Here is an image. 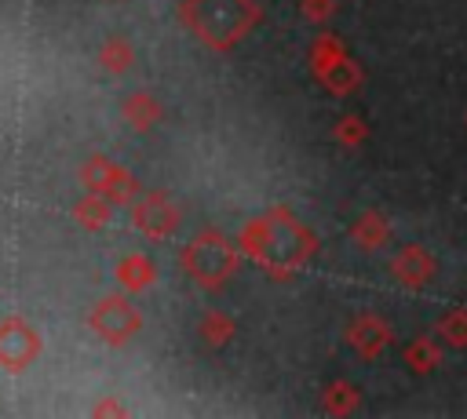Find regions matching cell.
Wrapping results in <instances>:
<instances>
[{"label": "cell", "instance_id": "obj_1", "mask_svg": "<svg viewBox=\"0 0 467 419\" xmlns=\"http://www.w3.org/2000/svg\"><path fill=\"white\" fill-rule=\"evenodd\" d=\"M244 248L270 277H288L314 255L317 237L288 208H274L252 222V230L244 233Z\"/></svg>", "mask_w": 467, "mask_h": 419}, {"label": "cell", "instance_id": "obj_2", "mask_svg": "<svg viewBox=\"0 0 467 419\" xmlns=\"http://www.w3.org/2000/svg\"><path fill=\"white\" fill-rule=\"evenodd\" d=\"M259 18V7L252 0H186L182 22L193 29V36L215 51L234 47Z\"/></svg>", "mask_w": 467, "mask_h": 419}, {"label": "cell", "instance_id": "obj_3", "mask_svg": "<svg viewBox=\"0 0 467 419\" xmlns=\"http://www.w3.org/2000/svg\"><path fill=\"white\" fill-rule=\"evenodd\" d=\"M182 266L186 273L204 284V288H219L226 277H234L237 270V248L219 233V230H201L186 248H182Z\"/></svg>", "mask_w": 467, "mask_h": 419}, {"label": "cell", "instance_id": "obj_4", "mask_svg": "<svg viewBox=\"0 0 467 419\" xmlns=\"http://www.w3.org/2000/svg\"><path fill=\"white\" fill-rule=\"evenodd\" d=\"M88 324H91V332H99V339H106V342H128V339L142 328V317H139V310H135L124 295H106V299H99V302L91 306Z\"/></svg>", "mask_w": 467, "mask_h": 419}, {"label": "cell", "instance_id": "obj_5", "mask_svg": "<svg viewBox=\"0 0 467 419\" xmlns=\"http://www.w3.org/2000/svg\"><path fill=\"white\" fill-rule=\"evenodd\" d=\"M36 353H40V335H36L33 324H26L18 317L0 324V364L7 372H18V368L33 364Z\"/></svg>", "mask_w": 467, "mask_h": 419}, {"label": "cell", "instance_id": "obj_6", "mask_svg": "<svg viewBox=\"0 0 467 419\" xmlns=\"http://www.w3.org/2000/svg\"><path fill=\"white\" fill-rule=\"evenodd\" d=\"M84 182H88L95 193H102L106 200H117V204H128V200L135 197L131 175L120 171V168H113V164L102 160V157H91V160L84 164Z\"/></svg>", "mask_w": 467, "mask_h": 419}, {"label": "cell", "instance_id": "obj_7", "mask_svg": "<svg viewBox=\"0 0 467 419\" xmlns=\"http://www.w3.org/2000/svg\"><path fill=\"white\" fill-rule=\"evenodd\" d=\"M135 230H142V233H150V237H168L175 226H179V208L161 193V189H153V193H146L139 204H135Z\"/></svg>", "mask_w": 467, "mask_h": 419}, {"label": "cell", "instance_id": "obj_8", "mask_svg": "<svg viewBox=\"0 0 467 419\" xmlns=\"http://www.w3.org/2000/svg\"><path fill=\"white\" fill-rule=\"evenodd\" d=\"M390 273L405 284V288H423L434 281L438 273V259L423 248V244H405L394 259H390Z\"/></svg>", "mask_w": 467, "mask_h": 419}, {"label": "cell", "instance_id": "obj_9", "mask_svg": "<svg viewBox=\"0 0 467 419\" xmlns=\"http://www.w3.org/2000/svg\"><path fill=\"white\" fill-rule=\"evenodd\" d=\"M347 342L361 353V357H379L390 342V324L379 321L376 313H361L350 328H347Z\"/></svg>", "mask_w": 467, "mask_h": 419}, {"label": "cell", "instance_id": "obj_10", "mask_svg": "<svg viewBox=\"0 0 467 419\" xmlns=\"http://www.w3.org/2000/svg\"><path fill=\"white\" fill-rule=\"evenodd\" d=\"M405 364L412 368V372H434L438 364H441V342L434 339V335H420V339H412L409 346H405Z\"/></svg>", "mask_w": 467, "mask_h": 419}, {"label": "cell", "instance_id": "obj_11", "mask_svg": "<svg viewBox=\"0 0 467 419\" xmlns=\"http://www.w3.org/2000/svg\"><path fill=\"white\" fill-rule=\"evenodd\" d=\"M317 77H321L332 91H350V87H358V80H361L358 66H354L350 58H343V55H336V58H328V62H321V66H317Z\"/></svg>", "mask_w": 467, "mask_h": 419}, {"label": "cell", "instance_id": "obj_12", "mask_svg": "<svg viewBox=\"0 0 467 419\" xmlns=\"http://www.w3.org/2000/svg\"><path fill=\"white\" fill-rule=\"evenodd\" d=\"M434 335L452 350H467V310H449L434 324Z\"/></svg>", "mask_w": 467, "mask_h": 419}, {"label": "cell", "instance_id": "obj_13", "mask_svg": "<svg viewBox=\"0 0 467 419\" xmlns=\"http://www.w3.org/2000/svg\"><path fill=\"white\" fill-rule=\"evenodd\" d=\"M387 233H390V226H387L383 215H376V211H368V215H361V219L354 222V240H358L361 248H368V251H376V248L387 240Z\"/></svg>", "mask_w": 467, "mask_h": 419}, {"label": "cell", "instance_id": "obj_14", "mask_svg": "<svg viewBox=\"0 0 467 419\" xmlns=\"http://www.w3.org/2000/svg\"><path fill=\"white\" fill-rule=\"evenodd\" d=\"M354 404H358V390H354L350 383L328 386V393H325V408H328V412H350Z\"/></svg>", "mask_w": 467, "mask_h": 419}, {"label": "cell", "instance_id": "obj_15", "mask_svg": "<svg viewBox=\"0 0 467 419\" xmlns=\"http://www.w3.org/2000/svg\"><path fill=\"white\" fill-rule=\"evenodd\" d=\"M339 135H343L347 142H358V138H365V124L350 117V120H343V124H339Z\"/></svg>", "mask_w": 467, "mask_h": 419}]
</instances>
